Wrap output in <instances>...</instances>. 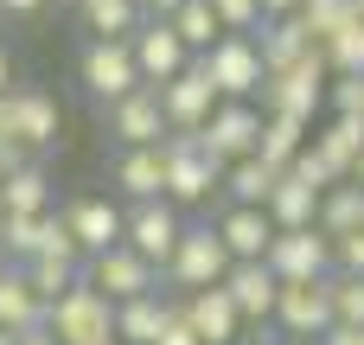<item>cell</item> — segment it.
Segmentation results:
<instances>
[{
    "instance_id": "1",
    "label": "cell",
    "mask_w": 364,
    "mask_h": 345,
    "mask_svg": "<svg viewBox=\"0 0 364 345\" xmlns=\"http://www.w3.org/2000/svg\"><path fill=\"white\" fill-rule=\"evenodd\" d=\"M45 333L58 345H115V301L90 288V275L45 307Z\"/></svg>"
},
{
    "instance_id": "2",
    "label": "cell",
    "mask_w": 364,
    "mask_h": 345,
    "mask_svg": "<svg viewBox=\"0 0 364 345\" xmlns=\"http://www.w3.org/2000/svg\"><path fill=\"white\" fill-rule=\"evenodd\" d=\"M224 275H230V250H224L218 224H186V237H179V250L166 262V282L179 288V301L205 294V288H224Z\"/></svg>"
},
{
    "instance_id": "3",
    "label": "cell",
    "mask_w": 364,
    "mask_h": 345,
    "mask_svg": "<svg viewBox=\"0 0 364 345\" xmlns=\"http://www.w3.org/2000/svg\"><path fill=\"white\" fill-rule=\"evenodd\" d=\"M333 90V70H326V51H307L294 70L269 77L262 83V115H288V122H314V109L326 102Z\"/></svg>"
},
{
    "instance_id": "4",
    "label": "cell",
    "mask_w": 364,
    "mask_h": 345,
    "mask_svg": "<svg viewBox=\"0 0 364 345\" xmlns=\"http://www.w3.org/2000/svg\"><path fill=\"white\" fill-rule=\"evenodd\" d=\"M198 64H205V77L218 83V96H224V102H250V96L269 83L262 51H256V38H243V32H224Z\"/></svg>"
},
{
    "instance_id": "5",
    "label": "cell",
    "mask_w": 364,
    "mask_h": 345,
    "mask_svg": "<svg viewBox=\"0 0 364 345\" xmlns=\"http://www.w3.org/2000/svg\"><path fill=\"white\" fill-rule=\"evenodd\" d=\"M160 154H166V205H205L211 192H224V166L198 147V134H173Z\"/></svg>"
},
{
    "instance_id": "6",
    "label": "cell",
    "mask_w": 364,
    "mask_h": 345,
    "mask_svg": "<svg viewBox=\"0 0 364 345\" xmlns=\"http://www.w3.org/2000/svg\"><path fill=\"white\" fill-rule=\"evenodd\" d=\"M77 77H83V90H90L96 102H109V109L141 90V70H134L128 38H90L83 58H77Z\"/></svg>"
},
{
    "instance_id": "7",
    "label": "cell",
    "mask_w": 364,
    "mask_h": 345,
    "mask_svg": "<svg viewBox=\"0 0 364 345\" xmlns=\"http://www.w3.org/2000/svg\"><path fill=\"white\" fill-rule=\"evenodd\" d=\"M256 141H262V109H256V102H218V115L198 128V147H205L218 166L256 160Z\"/></svg>"
},
{
    "instance_id": "8",
    "label": "cell",
    "mask_w": 364,
    "mask_h": 345,
    "mask_svg": "<svg viewBox=\"0 0 364 345\" xmlns=\"http://www.w3.org/2000/svg\"><path fill=\"white\" fill-rule=\"evenodd\" d=\"M275 327L294 345H314L333 333V275L326 282H294L275 294Z\"/></svg>"
},
{
    "instance_id": "9",
    "label": "cell",
    "mask_w": 364,
    "mask_h": 345,
    "mask_svg": "<svg viewBox=\"0 0 364 345\" xmlns=\"http://www.w3.org/2000/svg\"><path fill=\"white\" fill-rule=\"evenodd\" d=\"M179 237H186V218H179V205H166V198L134 205V211H128V230H122V243H128L141 262H154L160 275H166V262H173Z\"/></svg>"
},
{
    "instance_id": "10",
    "label": "cell",
    "mask_w": 364,
    "mask_h": 345,
    "mask_svg": "<svg viewBox=\"0 0 364 345\" xmlns=\"http://www.w3.org/2000/svg\"><path fill=\"white\" fill-rule=\"evenodd\" d=\"M218 102H224V96H218V83L205 77L198 58H192V70H179V77L160 90V109H166V128H173V134H198V128L218 115Z\"/></svg>"
},
{
    "instance_id": "11",
    "label": "cell",
    "mask_w": 364,
    "mask_h": 345,
    "mask_svg": "<svg viewBox=\"0 0 364 345\" xmlns=\"http://www.w3.org/2000/svg\"><path fill=\"white\" fill-rule=\"evenodd\" d=\"M128 51H134V70H141L147 90H166L179 70H192V51L179 45V32H173L166 19H147V26L128 38Z\"/></svg>"
},
{
    "instance_id": "12",
    "label": "cell",
    "mask_w": 364,
    "mask_h": 345,
    "mask_svg": "<svg viewBox=\"0 0 364 345\" xmlns=\"http://www.w3.org/2000/svg\"><path fill=\"white\" fill-rule=\"evenodd\" d=\"M269 269H275L282 288H294V282H326V275H333V243H326L320 230H282V237L269 243Z\"/></svg>"
},
{
    "instance_id": "13",
    "label": "cell",
    "mask_w": 364,
    "mask_h": 345,
    "mask_svg": "<svg viewBox=\"0 0 364 345\" xmlns=\"http://www.w3.org/2000/svg\"><path fill=\"white\" fill-rule=\"evenodd\" d=\"M83 275H90V288H102L115 307H128V301H141V294H160V269H154V262H141L128 243H115L109 256H96Z\"/></svg>"
},
{
    "instance_id": "14",
    "label": "cell",
    "mask_w": 364,
    "mask_h": 345,
    "mask_svg": "<svg viewBox=\"0 0 364 345\" xmlns=\"http://www.w3.org/2000/svg\"><path fill=\"white\" fill-rule=\"evenodd\" d=\"M64 224H70V237H77L83 262H96V256H109V250L122 243V230H128V211L90 192V198H70V205H64Z\"/></svg>"
},
{
    "instance_id": "15",
    "label": "cell",
    "mask_w": 364,
    "mask_h": 345,
    "mask_svg": "<svg viewBox=\"0 0 364 345\" xmlns=\"http://www.w3.org/2000/svg\"><path fill=\"white\" fill-rule=\"evenodd\" d=\"M109 134L122 141V147H166L173 141V128H166V109H160V90H134V96H122L115 109H109Z\"/></svg>"
},
{
    "instance_id": "16",
    "label": "cell",
    "mask_w": 364,
    "mask_h": 345,
    "mask_svg": "<svg viewBox=\"0 0 364 345\" xmlns=\"http://www.w3.org/2000/svg\"><path fill=\"white\" fill-rule=\"evenodd\" d=\"M6 134H13L26 154L51 147V141H58V102H51L45 90H13V96H6Z\"/></svg>"
},
{
    "instance_id": "17",
    "label": "cell",
    "mask_w": 364,
    "mask_h": 345,
    "mask_svg": "<svg viewBox=\"0 0 364 345\" xmlns=\"http://www.w3.org/2000/svg\"><path fill=\"white\" fill-rule=\"evenodd\" d=\"M307 147L320 154V166H326V179H333V186H352V173H358V160H364V122L333 115Z\"/></svg>"
},
{
    "instance_id": "18",
    "label": "cell",
    "mask_w": 364,
    "mask_h": 345,
    "mask_svg": "<svg viewBox=\"0 0 364 345\" xmlns=\"http://www.w3.org/2000/svg\"><path fill=\"white\" fill-rule=\"evenodd\" d=\"M218 237H224L230 262H269V243H275L282 230H275V218H269V211H250V205H230V211L218 218Z\"/></svg>"
},
{
    "instance_id": "19",
    "label": "cell",
    "mask_w": 364,
    "mask_h": 345,
    "mask_svg": "<svg viewBox=\"0 0 364 345\" xmlns=\"http://www.w3.org/2000/svg\"><path fill=\"white\" fill-rule=\"evenodd\" d=\"M224 294H230V307H237L243 320H275V294H282V282H275L269 262H230Z\"/></svg>"
},
{
    "instance_id": "20",
    "label": "cell",
    "mask_w": 364,
    "mask_h": 345,
    "mask_svg": "<svg viewBox=\"0 0 364 345\" xmlns=\"http://www.w3.org/2000/svg\"><path fill=\"white\" fill-rule=\"evenodd\" d=\"M186 327L198 333V345H237V339H243V314L230 307V294H224V288L186 294Z\"/></svg>"
},
{
    "instance_id": "21",
    "label": "cell",
    "mask_w": 364,
    "mask_h": 345,
    "mask_svg": "<svg viewBox=\"0 0 364 345\" xmlns=\"http://www.w3.org/2000/svg\"><path fill=\"white\" fill-rule=\"evenodd\" d=\"M256 51H262V70L282 77V70H294V64H301L307 51H320V45H314L307 19H262V26H256Z\"/></svg>"
},
{
    "instance_id": "22",
    "label": "cell",
    "mask_w": 364,
    "mask_h": 345,
    "mask_svg": "<svg viewBox=\"0 0 364 345\" xmlns=\"http://www.w3.org/2000/svg\"><path fill=\"white\" fill-rule=\"evenodd\" d=\"M115 186H122L134 205L166 198V154H160V147H122V160H115Z\"/></svg>"
},
{
    "instance_id": "23",
    "label": "cell",
    "mask_w": 364,
    "mask_h": 345,
    "mask_svg": "<svg viewBox=\"0 0 364 345\" xmlns=\"http://www.w3.org/2000/svg\"><path fill=\"white\" fill-rule=\"evenodd\" d=\"M173 294H141L128 307H115V339L122 345H160V333L173 327Z\"/></svg>"
},
{
    "instance_id": "24",
    "label": "cell",
    "mask_w": 364,
    "mask_h": 345,
    "mask_svg": "<svg viewBox=\"0 0 364 345\" xmlns=\"http://www.w3.org/2000/svg\"><path fill=\"white\" fill-rule=\"evenodd\" d=\"M320 186H307L301 173H282L275 179V192H269V218H275V230H314V218H320Z\"/></svg>"
},
{
    "instance_id": "25",
    "label": "cell",
    "mask_w": 364,
    "mask_h": 345,
    "mask_svg": "<svg viewBox=\"0 0 364 345\" xmlns=\"http://www.w3.org/2000/svg\"><path fill=\"white\" fill-rule=\"evenodd\" d=\"M45 327V301L32 294V282H26V269H6L0 275V333H38Z\"/></svg>"
},
{
    "instance_id": "26",
    "label": "cell",
    "mask_w": 364,
    "mask_h": 345,
    "mask_svg": "<svg viewBox=\"0 0 364 345\" xmlns=\"http://www.w3.org/2000/svg\"><path fill=\"white\" fill-rule=\"evenodd\" d=\"M64 230V211H45V218H0V250L6 256H19V269L32 262V256H45L51 250V237Z\"/></svg>"
},
{
    "instance_id": "27",
    "label": "cell",
    "mask_w": 364,
    "mask_h": 345,
    "mask_svg": "<svg viewBox=\"0 0 364 345\" xmlns=\"http://www.w3.org/2000/svg\"><path fill=\"white\" fill-rule=\"evenodd\" d=\"M83 269H90L83 256H64V250H45V256H32V262H26V282H32V294H38L45 307H51L58 294H70V288L83 282Z\"/></svg>"
},
{
    "instance_id": "28",
    "label": "cell",
    "mask_w": 364,
    "mask_h": 345,
    "mask_svg": "<svg viewBox=\"0 0 364 345\" xmlns=\"http://www.w3.org/2000/svg\"><path fill=\"white\" fill-rule=\"evenodd\" d=\"M307 154V122H288V115H262V141H256V160L288 173L294 160Z\"/></svg>"
},
{
    "instance_id": "29",
    "label": "cell",
    "mask_w": 364,
    "mask_h": 345,
    "mask_svg": "<svg viewBox=\"0 0 364 345\" xmlns=\"http://www.w3.org/2000/svg\"><path fill=\"white\" fill-rule=\"evenodd\" d=\"M314 230H320L326 243H339V237H358V230H364V192H358V186H333V192L320 198V218H314Z\"/></svg>"
},
{
    "instance_id": "30",
    "label": "cell",
    "mask_w": 364,
    "mask_h": 345,
    "mask_svg": "<svg viewBox=\"0 0 364 345\" xmlns=\"http://www.w3.org/2000/svg\"><path fill=\"white\" fill-rule=\"evenodd\" d=\"M275 166H262V160H237V166H224V198L230 205H250V211H269V192H275Z\"/></svg>"
},
{
    "instance_id": "31",
    "label": "cell",
    "mask_w": 364,
    "mask_h": 345,
    "mask_svg": "<svg viewBox=\"0 0 364 345\" xmlns=\"http://www.w3.org/2000/svg\"><path fill=\"white\" fill-rule=\"evenodd\" d=\"M0 205H6V218H45V211H51V179H45V166L32 160L26 173H13V179L0 186Z\"/></svg>"
},
{
    "instance_id": "32",
    "label": "cell",
    "mask_w": 364,
    "mask_h": 345,
    "mask_svg": "<svg viewBox=\"0 0 364 345\" xmlns=\"http://www.w3.org/2000/svg\"><path fill=\"white\" fill-rule=\"evenodd\" d=\"M166 26L179 32V45H186L192 58H205V51H211V45L224 38V19L211 13V0H186V6H179V13H173Z\"/></svg>"
},
{
    "instance_id": "33",
    "label": "cell",
    "mask_w": 364,
    "mask_h": 345,
    "mask_svg": "<svg viewBox=\"0 0 364 345\" xmlns=\"http://www.w3.org/2000/svg\"><path fill=\"white\" fill-rule=\"evenodd\" d=\"M83 19L96 38H134L147 19H141V0H83Z\"/></svg>"
},
{
    "instance_id": "34",
    "label": "cell",
    "mask_w": 364,
    "mask_h": 345,
    "mask_svg": "<svg viewBox=\"0 0 364 345\" xmlns=\"http://www.w3.org/2000/svg\"><path fill=\"white\" fill-rule=\"evenodd\" d=\"M307 32H314V45H326V38H339V32H352L364 26V0H307Z\"/></svg>"
},
{
    "instance_id": "35",
    "label": "cell",
    "mask_w": 364,
    "mask_h": 345,
    "mask_svg": "<svg viewBox=\"0 0 364 345\" xmlns=\"http://www.w3.org/2000/svg\"><path fill=\"white\" fill-rule=\"evenodd\" d=\"M320 51H326V70H333V77H364V26L339 32V38H326Z\"/></svg>"
},
{
    "instance_id": "36",
    "label": "cell",
    "mask_w": 364,
    "mask_h": 345,
    "mask_svg": "<svg viewBox=\"0 0 364 345\" xmlns=\"http://www.w3.org/2000/svg\"><path fill=\"white\" fill-rule=\"evenodd\" d=\"M333 327H358L364 333V282L358 275H333Z\"/></svg>"
},
{
    "instance_id": "37",
    "label": "cell",
    "mask_w": 364,
    "mask_h": 345,
    "mask_svg": "<svg viewBox=\"0 0 364 345\" xmlns=\"http://www.w3.org/2000/svg\"><path fill=\"white\" fill-rule=\"evenodd\" d=\"M211 13L224 19V32H243V38H256L262 26V0H211Z\"/></svg>"
},
{
    "instance_id": "38",
    "label": "cell",
    "mask_w": 364,
    "mask_h": 345,
    "mask_svg": "<svg viewBox=\"0 0 364 345\" xmlns=\"http://www.w3.org/2000/svg\"><path fill=\"white\" fill-rule=\"evenodd\" d=\"M326 102H333V115H352V122H364V77H333Z\"/></svg>"
},
{
    "instance_id": "39",
    "label": "cell",
    "mask_w": 364,
    "mask_h": 345,
    "mask_svg": "<svg viewBox=\"0 0 364 345\" xmlns=\"http://www.w3.org/2000/svg\"><path fill=\"white\" fill-rule=\"evenodd\" d=\"M333 275H358V282H364V230L333 243Z\"/></svg>"
},
{
    "instance_id": "40",
    "label": "cell",
    "mask_w": 364,
    "mask_h": 345,
    "mask_svg": "<svg viewBox=\"0 0 364 345\" xmlns=\"http://www.w3.org/2000/svg\"><path fill=\"white\" fill-rule=\"evenodd\" d=\"M26 166H32V154H26L13 134H0V186H6L13 173H26Z\"/></svg>"
},
{
    "instance_id": "41",
    "label": "cell",
    "mask_w": 364,
    "mask_h": 345,
    "mask_svg": "<svg viewBox=\"0 0 364 345\" xmlns=\"http://www.w3.org/2000/svg\"><path fill=\"white\" fill-rule=\"evenodd\" d=\"M160 345H198V333H192V327H186V301H179V307H173V327H166V333H160Z\"/></svg>"
},
{
    "instance_id": "42",
    "label": "cell",
    "mask_w": 364,
    "mask_h": 345,
    "mask_svg": "<svg viewBox=\"0 0 364 345\" xmlns=\"http://www.w3.org/2000/svg\"><path fill=\"white\" fill-rule=\"evenodd\" d=\"M307 0H262V19H301Z\"/></svg>"
},
{
    "instance_id": "43",
    "label": "cell",
    "mask_w": 364,
    "mask_h": 345,
    "mask_svg": "<svg viewBox=\"0 0 364 345\" xmlns=\"http://www.w3.org/2000/svg\"><path fill=\"white\" fill-rule=\"evenodd\" d=\"M38 6H45V0H0V13H13V19H32Z\"/></svg>"
},
{
    "instance_id": "44",
    "label": "cell",
    "mask_w": 364,
    "mask_h": 345,
    "mask_svg": "<svg viewBox=\"0 0 364 345\" xmlns=\"http://www.w3.org/2000/svg\"><path fill=\"white\" fill-rule=\"evenodd\" d=\"M0 96H13V51L0 45Z\"/></svg>"
},
{
    "instance_id": "45",
    "label": "cell",
    "mask_w": 364,
    "mask_h": 345,
    "mask_svg": "<svg viewBox=\"0 0 364 345\" xmlns=\"http://www.w3.org/2000/svg\"><path fill=\"white\" fill-rule=\"evenodd\" d=\"M141 6H147V13H154V19H173V13H179V6H186V0H141Z\"/></svg>"
},
{
    "instance_id": "46",
    "label": "cell",
    "mask_w": 364,
    "mask_h": 345,
    "mask_svg": "<svg viewBox=\"0 0 364 345\" xmlns=\"http://www.w3.org/2000/svg\"><path fill=\"white\" fill-rule=\"evenodd\" d=\"M13 345H58V339H51V333L38 327V333H19V339H13Z\"/></svg>"
},
{
    "instance_id": "47",
    "label": "cell",
    "mask_w": 364,
    "mask_h": 345,
    "mask_svg": "<svg viewBox=\"0 0 364 345\" xmlns=\"http://www.w3.org/2000/svg\"><path fill=\"white\" fill-rule=\"evenodd\" d=\"M352 186H358V192H364V160H358V173H352Z\"/></svg>"
},
{
    "instance_id": "48",
    "label": "cell",
    "mask_w": 364,
    "mask_h": 345,
    "mask_svg": "<svg viewBox=\"0 0 364 345\" xmlns=\"http://www.w3.org/2000/svg\"><path fill=\"white\" fill-rule=\"evenodd\" d=\"M0 134H6V96H0Z\"/></svg>"
},
{
    "instance_id": "49",
    "label": "cell",
    "mask_w": 364,
    "mask_h": 345,
    "mask_svg": "<svg viewBox=\"0 0 364 345\" xmlns=\"http://www.w3.org/2000/svg\"><path fill=\"white\" fill-rule=\"evenodd\" d=\"M0 275H6V250H0Z\"/></svg>"
},
{
    "instance_id": "50",
    "label": "cell",
    "mask_w": 364,
    "mask_h": 345,
    "mask_svg": "<svg viewBox=\"0 0 364 345\" xmlns=\"http://www.w3.org/2000/svg\"><path fill=\"white\" fill-rule=\"evenodd\" d=\"M0 345H13V333H0Z\"/></svg>"
},
{
    "instance_id": "51",
    "label": "cell",
    "mask_w": 364,
    "mask_h": 345,
    "mask_svg": "<svg viewBox=\"0 0 364 345\" xmlns=\"http://www.w3.org/2000/svg\"><path fill=\"white\" fill-rule=\"evenodd\" d=\"M0 218H6V205H0Z\"/></svg>"
},
{
    "instance_id": "52",
    "label": "cell",
    "mask_w": 364,
    "mask_h": 345,
    "mask_svg": "<svg viewBox=\"0 0 364 345\" xmlns=\"http://www.w3.org/2000/svg\"><path fill=\"white\" fill-rule=\"evenodd\" d=\"M115 345H122V339H115Z\"/></svg>"
},
{
    "instance_id": "53",
    "label": "cell",
    "mask_w": 364,
    "mask_h": 345,
    "mask_svg": "<svg viewBox=\"0 0 364 345\" xmlns=\"http://www.w3.org/2000/svg\"><path fill=\"white\" fill-rule=\"evenodd\" d=\"M314 345H320V339H314Z\"/></svg>"
}]
</instances>
